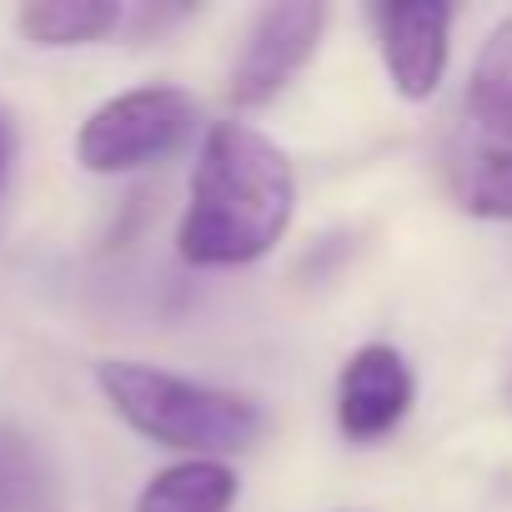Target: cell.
I'll return each mask as SVG.
<instances>
[{"instance_id":"1","label":"cell","mask_w":512,"mask_h":512,"mask_svg":"<svg viewBox=\"0 0 512 512\" xmlns=\"http://www.w3.org/2000/svg\"><path fill=\"white\" fill-rule=\"evenodd\" d=\"M297 216V171L287 151L246 121H211L201 131L191 201L176 226L186 267H251L287 236Z\"/></svg>"},{"instance_id":"2","label":"cell","mask_w":512,"mask_h":512,"mask_svg":"<svg viewBox=\"0 0 512 512\" xmlns=\"http://www.w3.org/2000/svg\"><path fill=\"white\" fill-rule=\"evenodd\" d=\"M96 387L131 432L201 462H226L231 452H246L267 427L251 397L131 357L96 362Z\"/></svg>"},{"instance_id":"3","label":"cell","mask_w":512,"mask_h":512,"mask_svg":"<svg viewBox=\"0 0 512 512\" xmlns=\"http://www.w3.org/2000/svg\"><path fill=\"white\" fill-rule=\"evenodd\" d=\"M201 106L181 86H136L101 101L76 131V161L91 176H131L166 166L196 136Z\"/></svg>"},{"instance_id":"4","label":"cell","mask_w":512,"mask_h":512,"mask_svg":"<svg viewBox=\"0 0 512 512\" xmlns=\"http://www.w3.org/2000/svg\"><path fill=\"white\" fill-rule=\"evenodd\" d=\"M447 186L467 216L512 221V96H477L447 136Z\"/></svg>"},{"instance_id":"5","label":"cell","mask_w":512,"mask_h":512,"mask_svg":"<svg viewBox=\"0 0 512 512\" xmlns=\"http://www.w3.org/2000/svg\"><path fill=\"white\" fill-rule=\"evenodd\" d=\"M327 31V6H312V0H282V6H262L246 26V41L231 61L226 76V96L236 111H256L277 101L292 76L317 56Z\"/></svg>"},{"instance_id":"6","label":"cell","mask_w":512,"mask_h":512,"mask_svg":"<svg viewBox=\"0 0 512 512\" xmlns=\"http://www.w3.org/2000/svg\"><path fill=\"white\" fill-rule=\"evenodd\" d=\"M452 6L442 0H402V6H377V46L382 66L392 76V91L402 101H432L447 71V36H452Z\"/></svg>"},{"instance_id":"7","label":"cell","mask_w":512,"mask_h":512,"mask_svg":"<svg viewBox=\"0 0 512 512\" xmlns=\"http://www.w3.org/2000/svg\"><path fill=\"white\" fill-rule=\"evenodd\" d=\"M412 397H417V382H412L407 357L387 342H367L347 357L337 377V427L347 442H382L387 432L402 427V417L412 412Z\"/></svg>"},{"instance_id":"8","label":"cell","mask_w":512,"mask_h":512,"mask_svg":"<svg viewBox=\"0 0 512 512\" xmlns=\"http://www.w3.org/2000/svg\"><path fill=\"white\" fill-rule=\"evenodd\" d=\"M126 26V11L116 0H31L16 11L21 41L41 51H71V46H96L111 31Z\"/></svg>"},{"instance_id":"9","label":"cell","mask_w":512,"mask_h":512,"mask_svg":"<svg viewBox=\"0 0 512 512\" xmlns=\"http://www.w3.org/2000/svg\"><path fill=\"white\" fill-rule=\"evenodd\" d=\"M236 472L226 462H201V457H181L171 467H161L141 497L136 512H231L236 502Z\"/></svg>"},{"instance_id":"10","label":"cell","mask_w":512,"mask_h":512,"mask_svg":"<svg viewBox=\"0 0 512 512\" xmlns=\"http://www.w3.org/2000/svg\"><path fill=\"white\" fill-rule=\"evenodd\" d=\"M41 492V457L36 442L0 417V512H31Z\"/></svg>"},{"instance_id":"11","label":"cell","mask_w":512,"mask_h":512,"mask_svg":"<svg viewBox=\"0 0 512 512\" xmlns=\"http://www.w3.org/2000/svg\"><path fill=\"white\" fill-rule=\"evenodd\" d=\"M472 91L477 96H512V16L487 36V46L472 66Z\"/></svg>"},{"instance_id":"12","label":"cell","mask_w":512,"mask_h":512,"mask_svg":"<svg viewBox=\"0 0 512 512\" xmlns=\"http://www.w3.org/2000/svg\"><path fill=\"white\" fill-rule=\"evenodd\" d=\"M11 161H16V126H11V116H6V111H0V191H6Z\"/></svg>"}]
</instances>
